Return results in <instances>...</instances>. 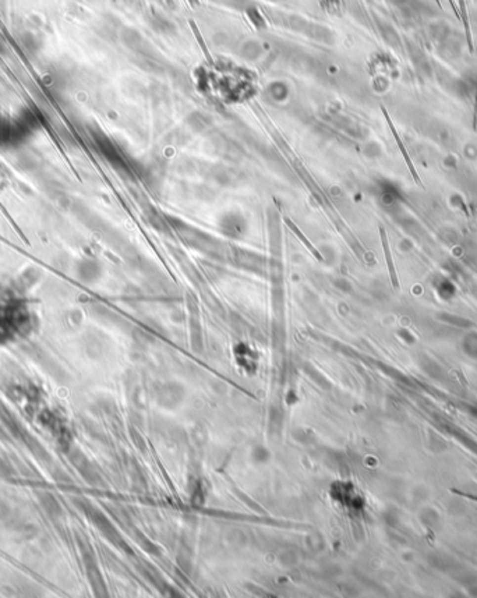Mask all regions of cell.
<instances>
[{
	"label": "cell",
	"instance_id": "obj_1",
	"mask_svg": "<svg viewBox=\"0 0 477 598\" xmlns=\"http://www.w3.org/2000/svg\"><path fill=\"white\" fill-rule=\"evenodd\" d=\"M383 113H384V116H385V119H387V123H388V126H390V128H391V131H392V134H393V137H395V141H396V144H398L399 149H400L402 155H403V158H405V161H406L407 168H409V171H410V173H412L413 179H415V181H416V183H417V184H420V186H422V180H420V177H419V174H417V171H416L415 165H413V162H412V159H410V156H409V154H407L406 148H405V145H403V141L400 140V137H399L398 131H396L395 126H393V123H392L391 117H390V115H388V112L385 110V108H383Z\"/></svg>",
	"mask_w": 477,
	"mask_h": 598
},
{
	"label": "cell",
	"instance_id": "obj_2",
	"mask_svg": "<svg viewBox=\"0 0 477 598\" xmlns=\"http://www.w3.org/2000/svg\"><path fill=\"white\" fill-rule=\"evenodd\" d=\"M380 234H381V241H383L384 254H385V259H387V266H388V271H390V278H391V282H392V285H393V288L398 289L399 288V282H398V278H396V272H395V266H393V259H392L391 249H390V243H388V239H387V233H385L384 227H380Z\"/></svg>",
	"mask_w": 477,
	"mask_h": 598
},
{
	"label": "cell",
	"instance_id": "obj_3",
	"mask_svg": "<svg viewBox=\"0 0 477 598\" xmlns=\"http://www.w3.org/2000/svg\"><path fill=\"white\" fill-rule=\"evenodd\" d=\"M40 504L42 506V509L52 517H57L62 513V508L60 504L57 501V498L49 492H43L40 495Z\"/></svg>",
	"mask_w": 477,
	"mask_h": 598
},
{
	"label": "cell",
	"instance_id": "obj_4",
	"mask_svg": "<svg viewBox=\"0 0 477 598\" xmlns=\"http://www.w3.org/2000/svg\"><path fill=\"white\" fill-rule=\"evenodd\" d=\"M459 3V14H461V21L465 27V34H466V39H468V46H469V52L473 53V38H472V30H470V20L469 14H468V7H466V1L465 0H458Z\"/></svg>",
	"mask_w": 477,
	"mask_h": 598
},
{
	"label": "cell",
	"instance_id": "obj_5",
	"mask_svg": "<svg viewBox=\"0 0 477 598\" xmlns=\"http://www.w3.org/2000/svg\"><path fill=\"white\" fill-rule=\"evenodd\" d=\"M188 27H190V30H191V32H193V35H194V38H196L197 43H198L200 49L203 50L205 59H207V60H208L210 63H214L211 53H210V49H208V46H207V42H205V39L203 38L201 32H200V30H198L196 21H194V20H188Z\"/></svg>",
	"mask_w": 477,
	"mask_h": 598
},
{
	"label": "cell",
	"instance_id": "obj_6",
	"mask_svg": "<svg viewBox=\"0 0 477 598\" xmlns=\"http://www.w3.org/2000/svg\"><path fill=\"white\" fill-rule=\"evenodd\" d=\"M285 222H286V225H288V226H289V227H290V230H292V232H293V233L296 234V236H298L299 239H300V240H302V243H303V244H304L305 247H307V249H308V250H310V251H311V254H313V256H315V258H318V259H322V256H320V253H318V250H317V249H314V247H313V244H310V241H308V239H307V237H304V236H303V233H302V232H300V229H299L298 226L295 225V223H293V222H292V220H290V219H288V217H286V219H285Z\"/></svg>",
	"mask_w": 477,
	"mask_h": 598
},
{
	"label": "cell",
	"instance_id": "obj_7",
	"mask_svg": "<svg viewBox=\"0 0 477 598\" xmlns=\"http://www.w3.org/2000/svg\"><path fill=\"white\" fill-rule=\"evenodd\" d=\"M13 474V467L8 465L6 460L0 459V475L1 477H10Z\"/></svg>",
	"mask_w": 477,
	"mask_h": 598
},
{
	"label": "cell",
	"instance_id": "obj_8",
	"mask_svg": "<svg viewBox=\"0 0 477 598\" xmlns=\"http://www.w3.org/2000/svg\"><path fill=\"white\" fill-rule=\"evenodd\" d=\"M476 122H477V89H476V101H475V119H473L475 127H476Z\"/></svg>",
	"mask_w": 477,
	"mask_h": 598
},
{
	"label": "cell",
	"instance_id": "obj_9",
	"mask_svg": "<svg viewBox=\"0 0 477 598\" xmlns=\"http://www.w3.org/2000/svg\"><path fill=\"white\" fill-rule=\"evenodd\" d=\"M435 3H437V6H438V7H439V8H442V6H441V1H439V0H435Z\"/></svg>",
	"mask_w": 477,
	"mask_h": 598
}]
</instances>
